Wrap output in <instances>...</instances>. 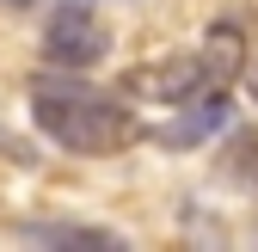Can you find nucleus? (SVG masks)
<instances>
[{
    "mask_svg": "<svg viewBox=\"0 0 258 252\" xmlns=\"http://www.w3.org/2000/svg\"><path fill=\"white\" fill-rule=\"evenodd\" d=\"M221 123H228V86H209V92H197V99L172 105V117H166V123H154L148 142H154V148H166V154H178V148L209 142Z\"/></svg>",
    "mask_w": 258,
    "mask_h": 252,
    "instance_id": "4",
    "label": "nucleus"
},
{
    "mask_svg": "<svg viewBox=\"0 0 258 252\" xmlns=\"http://www.w3.org/2000/svg\"><path fill=\"white\" fill-rule=\"evenodd\" d=\"M105 55H111V31L92 13V0H68V7L43 25V61L49 68L80 74V68H99Z\"/></svg>",
    "mask_w": 258,
    "mask_h": 252,
    "instance_id": "3",
    "label": "nucleus"
},
{
    "mask_svg": "<svg viewBox=\"0 0 258 252\" xmlns=\"http://www.w3.org/2000/svg\"><path fill=\"white\" fill-rule=\"evenodd\" d=\"M234 142H240V154H234V172H240V178H258V136H252V130H240Z\"/></svg>",
    "mask_w": 258,
    "mask_h": 252,
    "instance_id": "7",
    "label": "nucleus"
},
{
    "mask_svg": "<svg viewBox=\"0 0 258 252\" xmlns=\"http://www.w3.org/2000/svg\"><path fill=\"white\" fill-rule=\"evenodd\" d=\"M117 99L80 86V80H43V86H31V123H37L55 148L99 160V154H117L129 136H136V123H129V111Z\"/></svg>",
    "mask_w": 258,
    "mask_h": 252,
    "instance_id": "1",
    "label": "nucleus"
},
{
    "mask_svg": "<svg viewBox=\"0 0 258 252\" xmlns=\"http://www.w3.org/2000/svg\"><path fill=\"white\" fill-rule=\"evenodd\" d=\"M13 234L37 246H123L111 228H74V222H13Z\"/></svg>",
    "mask_w": 258,
    "mask_h": 252,
    "instance_id": "6",
    "label": "nucleus"
},
{
    "mask_svg": "<svg viewBox=\"0 0 258 252\" xmlns=\"http://www.w3.org/2000/svg\"><path fill=\"white\" fill-rule=\"evenodd\" d=\"M0 7H43V0H0Z\"/></svg>",
    "mask_w": 258,
    "mask_h": 252,
    "instance_id": "9",
    "label": "nucleus"
},
{
    "mask_svg": "<svg viewBox=\"0 0 258 252\" xmlns=\"http://www.w3.org/2000/svg\"><path fill=\"white\" fill-rule=\"evenodd\" d=\"M203 61H209V74H215V86H234L252 61H246V25L240 19H215L209 31H203Z\"/></svg>",
    "mask_w": 258,
    "mask_h": 252,
    "instance_id": "5",
    "label": "nucleus"
},
{
    "mask_svg": "<svg viewBox=\"0 0 258 252\" xmlns=\"http://www.w3.org/2000/svg\"><path fill=\"white\" fill-rule=\"evenodd\" d=\"M246 86H252V99H258V55H252V68H246Z\"/></svg>",
    "mask_w": 258,
    "mask_h": 252,
    "instance_id": "8",
    "label": "nucleus"
},
{
    "mask_svg": "<svg viewBox=\"0 0 258 252\" xmlns=\"http://www.w3.org/2000/svg\"><path fill=\"white\" fill-rule=\"evenodd\" d=\"M209 86H215V74H209L203 49L154 55V61H142V68H129L117 80V92L129 105H184V99H197V92H209Z\"/></svg>",
    "mask_w": 258,
    "mask_h": 252,
    "instance_id": "2",
    "label": "nucleus"
}]
</instances>
